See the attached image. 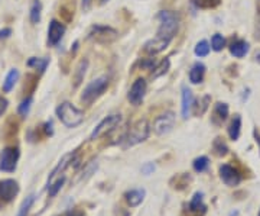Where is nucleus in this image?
Wrapping results in <instances>:
<instances>
[{"mask_svg":"<svg viewBox=\"0 0 260 216\" xmlns=\"http://www.w3.org/2000/svg\"><path fill=\"white\" fill-rule=\"evenodd\" d=\"M158 19L161 22L159 31L155 38L148 41L145 44V51L149 54H159L162 52L173 39L178 26H179V17L176 13L171 10H162L158 15Z\"/></svg>","mask_w":260,"mask_h":216,"instance_id":"1","label":"nucleus"},{"mask_svg":"<svg viewBox=\"0 0 260 216\" xmlns=\"http://www.w3.org/2000/svg\"><path fill=\"white\" fill-rule=\"evenodd\" d=\"M57 116L67 128H76L84 120V112L68 102H64L57 108Z\"/></svg>","mask_w":260,"mask_h":216,"instance_id":"2","label":"nucleus"},{"mask_svg":"<svg viewBox=\"0 0 260 216\" xmlns=\"http://www.w3.org/2000/svg\"><path fill=\"white\" fill-rule=\"evenodd\" d=\"M107 86H108V79L107 77H100V79H95V80L90 82L87 84L86 89H84L83 95H81V100L87 105H91L95 99H98L106 92Z\"/></svg>","mask_w":260,"mask_h":216,"instance_id":"3","label":"nucleus"},{"mask_svg":"<svg viewBox=\"0 0 260 216\" xmlns=\"http://www.w3.org/2000/svg\"><path fill=\"white\" fill-rule=\"evenodd\" d=\"M148 136H149V123L146 119H140L129 129L127 136L124 138L126 139L124 147H133L136 144H140L146 141Z\"/></svg>","mask_w":260,"mask_h":216,"instance_id":"4","label":"nucleus"},{"mask_svg":"<svg viewBox=\"0 0 260 216\" xmlns=\"http://www.w3.org/2000/svg\"><path fill=\"white\" fill-rule=\"evenodd\" d=\"M88 38H91L100 44H107V42H113L117 38V31L110 26L94 25L88 32Z\"/></svg>","mask_w":260,"mask_h":216,"instance_id":"5","label":"nucleus"},{"mask_svg":"<svg viewBox=\"0 0 260 216\" xmlns=\"http://www.w3.org/2000/svg\"><path fill=\"white\" fill-rule=\"evenodd\" d=\"M19 155L20 152L17 148H13V147L4 148L0 154V170L6 173H13L16 170Z\"/></svg>","mask_w":260,"mask_h":216,"instance_id":"6","label":"nucleus"},{"mask_svg":"<svg viewBox=\"0 0 260 216\" xmlns=\"http://www.w3.org/2000/svg\"><path fill=\"white\" fill-rule=\"evenodd\" d=\"M19 193V184L17 182L7 179L0 182V208L10 203Z\"/></svg>","mask_w":260,"mask_h":216,"instance_id":"7","label":"nucleus"},{"mask_svg":"<svg viewBox=\"0 0 260 216\" xmlns=\"http://www.w3.org/2000/svg\"><path fill=\"white\" fill-rule=\"evenodd\" d=\"M120 120H122V116L120 115H110V116H107V117H104L98 125H97V128L92 131V133H91V138L90 139H97V138H100V136H103L106 132H110V131H113L119 123H120Z\"/></svg>","mask_w":260,"mask_h":216,"instance_id":"8","label":"nucleus"},{"mask_svg":"<svg viewBox=\"0 0 260 216\" xmlns=\"http://www.w3.org/2000/svg\"><path fill=\"white\" fill-rule=\"evenodd\" d=\"M173 125H175V115L172 112H167L161 116H158L153 122V131L158 135H165L169 133L172 131Z\"/></svg>","mask_w":260,"mask_h":216,"instance_id":"9","label":"nucleus"},{"mask_svg":"<svg viewBox=\"0 0 260 216\" xmlns=\"http://www.w3.org/2000/svg\"><path fill=\"white\" fill-rule=\"evenodd\" d=\"M145 93H146V82L143 79H138L132 84V87L129 90V95H127V99H129V102L132 105L138 106V105H140L143 102Z\"/></svg>","mask_w":260,"mask_h":216,"instance_id":"10","label":"nucleus"},{"mask_svg":"<svg viewBox=\"0 0 260 216\" xmlns=\"http://www.w3.org/2000/svg\"><path fill=\"white\" fill-rule=\"evenodd\" d=\"M220 177H221V180H223L227 186H230V187L237 186V184L242 182L240 173H239L234 167H231L230 164H223V166L220 167Z\"/></svg>","mask_w":260,"mask_h":216,"instance_id":"11","label":"nucleus"},{"mask_svg":"<svg viewBox=\"0 0 260 216\" xmlns=\"http://www.w3.org/2000/svg\"><path fill=\"white\" fill-rule=\"evenodd\" d=\"M64 32H65V26L62 23H60L58 20H51L49 23V29H48V41L51 45H57L62 36H64Z\"/></svg>","mask_w":260,"mask_h":216,"instance_id":"12","label":"nucleus"},{"mask_svg":"<svg viewBox=\"0 0 260 216\" xmlns=\"http://www.w3.org/2000/svg\"><path fill=\"white\" fill-rule=\"evenodd\" d=\"M192 105H194V96H192V92L188 89V87H182V106H181V110H182V117L184 119H188L189 113H191V109H192Z\"/></svg>","mask_w":260,"mask_h":216,"instance_id":"13","label":"nucleus"},{"mask_svg":"<svg viewBox=\"0 0 260 216\" xmlns=\"http://www.w3.org/2000/svg\"><path fill=\"white\" fill-rule=\"evenodd\" d=\"M249 50H250V45L245 39H237L230 45V52L236 58H243L249 52Z\"/></svg>","mask_w":260,"mask_h":216,"instance_id":"14","label":"nucleus"},{"mask_svg":"<svg viewBox=\"0 0 260 216\" xmlns=\"http://www.w3.org/2000/svg\"><path fill=\"white\" fill-rule=\"evenodd\" d=\"M229 116V105L227 103H215L214 106V113H213V123L215 125H221Z\"/></svg>","mask_w":260,"mask_h":216,"instance_id":"15","label":"nucleus"},{"mask_svg":"<svg viewBox=\"0 0 260 216\" xmlns=\"http://www.w3.org/2000/svg\"><path fill=\"white\" fill-rule=\"evenodd\" d=\"M145 195H146L145 189H133V190L126 193V200H127L129 206L136 208V206H139L143 202Z\"/></svg>","mask_w":260,"mask_h":216,"instance_id":"16","label":"nucleus"},{"mask_svg":"<svg viewBox=\"0 0 260 216\" xmlns=\"http://www.w3.org/2000/svg\"><path fill=\"white\" fill-rule=\"evenodd\" d=\"M204 74H205V66L201 64V63H195L192 66V68L189 70V80H191V83H194V84L201 83L202 79H204Z\"/></svg>","mask_w":260,"mask_h":216,"instance_id":"17","label":"nucleus"},{"mask_svg":"<svg viewBox=\"0 0 260 216\" xmlns=\"http://www.w3.org/2000/svg\"><path fill=\"white\" fill-rule=\"evenodd\" d=\"M17 79H19V71H17L16 68L10 70V71L7 73L4 82H3V92H4V93H9V92L15 87Z\"/></svg>","mask_w":260,"mask_h":216,"instance_id":"18","label":"nucleus"},{"mask_svg":"<svg viewBox=\"0 0 260 216\" xmlns=\"http://www.w3.org/2000/svg\"><path fill=\"white\" fill-rule=\"evenodd\" d=\"M240 131H242V116L240 115H236L234 119L231 120L230 123V128H229V135L233 141H237L239 136H240Z\"/></svg>","mask_w":260,"mask_h":216,"instance_id":"19","label":"nucleus"},{"mask_svg":"<svg viewBox=\"0 0 260 216\" xmlns=\"http://www.w3.org/2000/svg\"><path fill=\"white\" fill-rule=\"evenodd\" d=\"M205 209V205L202 202V193H195L191 203H189V211L191 212H199V211H204Z\"/></svg>","mask_w":260,"mask_h":216,"instance_id":"20","label":"nucleus"},{"mask_svg":"<svg viewBox=\"0 0 260 216\" xmlns=\"http://www.w3.org/2000/svg\"><path fill=\"white\" fill-rule=\"evenodd\" d=\"M41 10H42V4L39 0H33L32 6H31V22L32 23H38L41 20Z\"/></svg>","mask_w":260,"mask_h":216,"instance_id":"21","label":"nucleus"},{"mask_svg":"<svg viewBox=\"0 0 260 216\" xmlns=\"http://www.w3.org/2000/svg\"><path fill=\"white\" fill-rule=\"evenodd\" d=\"M48 63H49V61H48L46 58H36V57H32V58L28 61V66H29V67H33V68H36V70H39V71L42 73V71H45Z\"/></svg>","mask_w":260,"mask_h":216,"instance_id":"22","label":"nucleus"},{"mask_svg":"<svg viewBox=\"0 0 260 216\" xmlns=\"http://www.w3.org/2000/svg\"><path fill=\"white\" fill-rule=\"evenodd\" d=\"M33 202H35V196H33V195L28 196V198L23 200V203H22V206H20V209H19V212H17V215L16 216H28L31 208H32V205H33Z\"/></svg>","mask_w":260,"mask_h":216,"instance_id":"23","label":"nucleus"},{"mask_svg":"<svg viewBox=\"0 0 260 216\" xmlns=\"http://www.w3.org/2000/svg\"><path fill=\"white\" fill-rule=\"evenodd\" d=\"M213 150H214L215 154L220 155V157H223V155H226V154L229 152V147L226 145V142H224L221 138H217V139L214 141V144H213Z\"/></svg>","mask_w":260,"mask_h":216,"instance_id":"24","label":"nucleus"},{"mask_svg":"<svg viewBox=\"0 0 260 216\" xmlns=\"http://www.w3.org/2000/svg\"><path fill=\"white\" fill-rule=\"evenodd\" d=\"M210 166V160L207 157H198L194 160V170L198 171V173H202L208 168Z\"/></svg>","mask_w":260,"mask_h":216,"instance_id":"25","label":"nucleus"},{"mask_svg":"<svg viewBox=\"0 0 260 216\" xmlns=\"http://www.w3.org/2000/svg\"><path fill=\"white\" fill-rule=\"evenodd\" d=\"M211 47L214 51H221L224 47H226V39L221 33H215L213 38H211Z\"/></svg>","mask_w":260,"mask_h":216,"instance_id":"26","label":"nucleus"},{"mask_svg":"<svg viewBox=\"0 0 260 216\" xmlns=\"http://www.w3.org/2000/svg\"><path fill=\"white\" fill-rule=\"evenodd\" d=\"M87 66H88L87 60H83V61L80 63V66L77 67V71H76V77H74L76 86H78V84L81 83V80H83V77H84V74H86Z\"/></svg>","mask_w":260,"mask_h":216,"instance_id":"27","label":"nucleus"},{"mask_svg":"<svg viewBox=\"0 0 260 216\" xmlns=\"http://www.w3.org/2000/svg\"><path fill=\"white\" fill-rule=\"evenodd\" d=\"M168 68H169V60L168 58H165V60H162L161 61V64L153 70V73H152V77H159V76H162V74H165L167 71H168Z\"/></svg>","mask_w":260,"mask_h":216,"instance_id":"28","label":"nucleus"},{"mask_svg":"<svg viewBox=\"0 0 260 216\" xmlns=\"http://www.w3.org/2000/svg\"><path fill=\"white\" fill-rule=\"evenodd\" d=\"M208 52H210V45H208L207 41H201V42L197 44V47H195V55H198V57H207Z\"/></svg>","mask_w":260,"mask_h":216,"instance_id":"29","label":"nucleus"},{"mask_svg":"<svg viewBox=\"0 0 260 216\" xmlns=\"http://www.w3.org/2000/svg\"><path fill=\"white\" fill-rule=\"evenodd\" d=\"M197 7L207 9V7H214L220 3V0H191Z\"/></svg>","mask_w":260,"mask_h":216,"instance_id":"30","label":"nucleus"},{"mask_svg":"<svg viewBox=\"0 0 260 216\" xmlns=\"http://www.w3.org/2000/svg\"><path fill=\"white\" fill-rule=\"evenodd\" d=\"M31 105H32V98H28V99H25L22 103H20V106H19V113L22 115V116H26L28 115V112H29V109H31Z\"/></svg>","mask_w":260,"mask_h":216,"instance_id":"31","label":"nucleus"},{"mask_svg":"<svg viewBox=\"0 0 260 216\" xmlns=\"http://www.w3.org/2000/svg\"><path fill=\"white\" fill-rule=\"evenodd\" d=\"M255 38L260 41V9L256 15V25H255Z\"/></svg>","mask_w":260,"mask_h":216,"instance_id":"32","label":"nucleus"},{"mask_svg":"<svg viewBox=\"0 0 260 216\" xmlns=\"http://www.w3.org/2000/svg\"><path fill=\"white\" fill-rule=\"evenodd\" d=\"M9 106V102H7V99L6 98H3L1 95H0V116L6 112V109Z\"/></svg>","mask_w":260,"mask_h":216,"instance_id":"33","label":"nucleus"},{"mask_svg":"<svg viewBox=\"0 0 260 216\" xmlns=\"http://www.w3.org/2000/svg\"><path fill=\"white\" fill-rule=\"evenodd\" d=\"M10 33H12V31H10L9 28H6V29L0 31V39H1V38H7V36H9Z\"/></svg>","mask_w":260,"mask_h":216,"instance_id":"34","label":"nucleus"},{"mask_svg":"<svg viewBox=\"0 0 260 216\" xmlns=\"http://www.w3.org/2000/svg\"><path fill=\"white\" fill-rule=\"evenodd\" d=\"M151 170H155V166H153V164H149V166H146V167L143 168V171H145L146 174H148V173H149Z\"/></svg>","mask_w":260,"mask_h":216,"instance_id":"35","label":"nucleus"},{"mask_svg":"<svg viewBox=\"0 0 260 216\" xmlns=\"http://www.w3.org/2000/svg\"><path fill=\"white\" fill-rule=\"evenodd\" d=\"M88 6H90V0H83V7H84V9H88Z\"/></svg>","mask_w":260,"mask_h":216,"instance_id":"36","label":"nucleus"},{"mask_svg":"<svg viewBox=\"0 0 260 216\" xmlns=\"http://www.w3.org/2000/svg\"><path fill=\"white\" fill-rule=\"evenodd\" d=\"M255 58H256V61H258V63H260V51L256 54V55H255Z\"/></svg>","mask_w":260,"mask_h":216,"instance_id":"37","label":"nucleus"},{"mask_svg":"<svg viewBox=\"0 0 260 216\" xmlns=\"http://www.w3.org/2000/svg\"><path fill=\"white\" fill-rule=\"evenodd\" d=\"M259 216H260V211H259Z\"/></svg>","mask_w":260,"mask_h":216,"instance_id":"38","label":"nucleus"}]
</instances>
